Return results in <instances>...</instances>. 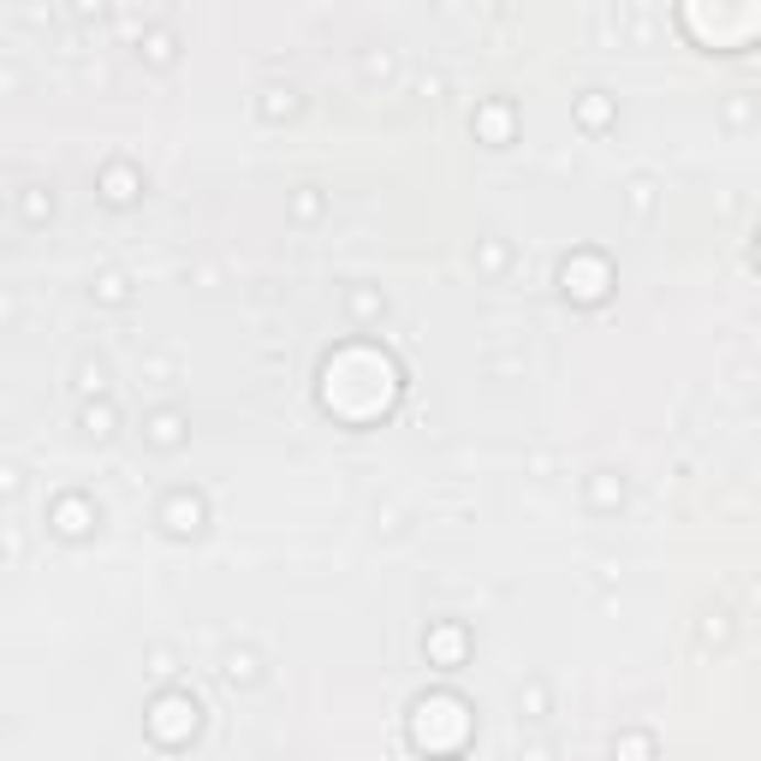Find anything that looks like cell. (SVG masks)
<instances>
[{"mask_svg":"<svg viewBox=\"0 0 761 761\" xmlns=\"http://www.w3.org/2000/svg\"><path fill=\"white\" fill-rule=\"evenodd\" d=\"M399 405V363L387 357L370 340L340 345L328 363H321V411L340 422H380Z\"/></svg>","mask_w":761,"mask_h":761,"instance_id":"cell-1","label":"cell"},{"mask_svg":"<svg viewBox=\"0 0 761 761\" xmlns=\"http://www.w3.org/2000/svg\"><path fill=\"white\" fill-rule=\"evenodd\" d=\"M679 19L714 54H743L761 42V0H679Z\"/></svg>","mask_w":761,"mask_h":761,"instance_id":"cell-2","label":"cell"},{"mask_svg":"<svg viewBox=\"0 0 761 761\" xmlns=\"http://www.w3.org/2000/svg\"><path fill=\"white\" fill-rule=\"evenodd\" d=\"M464 738H471V702L452 696V691H434V696H417L411 708V750H464Z\"/></svg>","mask_w":761,"mask_h":761,"instance_id":"cell-3","label":"cell"},{"mask_svg":"<svg viewBox=\"0 0 761 761\" xmlns=\"http://www.w3.org/2000/svg\"><path fill=\"white\" fill-rule=\"evenodd\" d=\"M143 726H150V738L161 743V750H185V743L197 738V726H202V708H197V696H190V691H173V684H167V691H155Z\"/></svg>","mask_w":761,"mask_h":761,"instance_id":"cell-4","label":"cell"},{"mask_svg":"<svg viewBox=\"0 0 761 761\" xmlns=\"http://www.w3.org/2000/svg\"><path fill=\"white\" fill-rule=\"evenodd\" d=\"M560 286H565V298H571V304H602L607 291H613V262H607L602 251H577V256H565Z\"/></svg>","mask_w":761,"mask_h":761,"instance_id":"cell-5","label":"cell"},{"mask_svg":"<svg viewBox=\"0 0 761 761\" xmlns=\"http://www.w3.org/2000/svg\"><path fill=\"white\" fill-rule=\"evenodd\" d=\"M155 523L173 541H190V536L209 530V500H202L197 488H167V494H161V506H155Z\"/></svg>","mask_w":761,"mask_h":761,"instance_id":"cell-6","label":"cell"},{"mask_svg":"<svg viewBox=\"0 0 761 761\" xmlns=\"http://www.w3.org/2000/svg\"><path fill=\"white\" fill-rule=\"evenodd\" d=\"M96 523H101V506L90 500V494L71 488V494H54V500H48V530L60 541H90Z\"/></svg>","mask_w":761,"mask_h":761,"instance_id":"cell-7","label":"cell"},{"mask_svg":"<svg viewBox=\"0 0 761 761\" xmlns=\"http://www.w3.org/2000/svg\"><path fill=\"white\" fill-rule=\"evenodd\" d=\"M422 654H429V666H441V672H459L464 661H471V631H464L459 619H441V625H429V637H422Z\"/></svg>","mask_w":761,"mask_h":761,"instance_id":"cell-8","label":"cell"},{"mask_svg":"<svg viewBox=\"0 0 761 761\" xmlns=\"http://www.w3.org/2000/svg\"><path fill=\"white\" fill-rule=\"evenodd\" d=\"M96 190L108 209H131V202L143 197V167H131V161H108V167L96 173Z\"/></svg>","mask_w":761,"mask_h":761,"instance_id":"cell-9","label":"cell"},{"mask_svg":"<svg viewBox=\"0 0 761 761\" xmlns=\"http://www.w3.org/2000/svg\"><path fill=\"white\" fill-rule=\"evenodd\" d=\"M471 131L488 143V150H506L511 131H518V120H511V101H482V108L471 113Z\"/></svg>","mask_w":761,"mask_h":761,"instance_id":"cell-10","label":"cell"},{"mask_svg":"<svg viewBox=\"0 0 761 761\" xmlns=\"http://www.w3.org/2000/svg\"><path fill=\"white\" fill-rule=\"evenodd\" d=\"M185 434H190L185 411H150V417H143V441H150L155 452H179Z\"/></svg>","mask_w":761,"mask_h":761,"instance_id":"cell-11","label":"cell"},{"mask_svg":"<svg viewBox=\"0 0 761 761\" xmlns=\"http://www.w3.org/2000/svg\"><path fill=\"white\" fill-rule=\"evenodd\" d=\"M137 54H143V60H150V66H161V71H167L173 60H179V36H173V31H143Z\"/></svg>","mask_w":761,"mask_h":761,"instance_id":"cell-12","label":"cell"},{"mask_svg":"<svg viewBox=\"0 0 761 761\" xmlns=\"http://www.w3.org/2000/svg\"><path fill=\"white\" fill-rule=\"evenodd\" d=\"M221 679L232 684V691H239V684H256V679H262V661H256L251 649H232L227 666H221Z\"/></svg>","mask_w":761,"mask_h":761,"instance_id":"cell-13","label":"cell"},{"mask_svg":"<svg viewBox=\"0 0 761 761\" xmlns=\"http://www.w3.org/2000/svg\"><path fill=\"white\" fill-rule=\"evenodd\" d=\"M256 108H262V120H291V113H298V90H286V84H268Z\"/></svg>","mask_w":761,"mask_h":761,"instance_id":"cell-14","label":"cell"},{"mask_svg":"<svg viewBox=\"0 0 761 761\" xmlns=\"http://www.w3.org/2000/svg\"><path fill=\"white\" fill-rule=\"evenodd\" d=\"M577 125H583V131H607V125H613V101H607L602 90H589V96L577 101Z\"/></svg>","mask_w":761,"mask_h":761,"instance_id":"cell-15","label":"cell"},{"mask_svg":"<svg viewBox=\"0 0 761 761\" xmlns=\"http://www.w3.org/2000/svg\"><path fill=\"white\" fill-rule=\"evenodd\" d=\"M78 429L90 434V441H108L113 429H120V417H113V405L101 399V405H84V417H78Z\"/></svg>","mask_w":761,"mask_h":761,"instance_id":"cell-16","label":"cell"},{"mask_svg":"<svg viewBox=\"0 0 761 761\" xmlns=\"http://www.w3.org/2000/svg\"><path fill=\"white\" fill-rule=\"evenodd\" d=\"M589 500L602 506V511L625 506V476H613V471H595V476H589Z\"/></svg>","mask_w":761,"mask_h":761,"instance_id":"cell-17","label":"cell"},{"mask_svg":"<svg viewBox=\"0 0 761 761\" xmlns=\"http://www.w3.org/2000/svg\"><path fill=\"white\" fill-rule=\"evenodd\" d=\"M345 304H351V321H380V316H387V298L370 291V286H351Z\"/></svg>","mask_w":761,"mask_h":761,"instance_id":"cell-18","label":"cell"},{"mask_svg":"<svg viewBox=\"0 0 761 761\" xmlns=\"http://www.w3.org/2000/svg\"><path fill=\"white\" fill-rule=\"evenodd\" d=\"M48 214H54V197H48V190H42V185H24V221H31V227H42V221H48Z\"/></svg>","mask_w":761,"mask_h":761,"instance_id":"cell-19","label":"cell"},{"mask_svg":"<svg viewBox=\"0 0 761 761\" xmlns=\"http://www.w3.org/2000/svg\"><path fill=\"white\" fill-rule=\"evenodd\" d=\"M78 393H108V363H101V357L78 363Z\"/></svg>","mask_w":761,"mask_h":761,"instance_id":"cell-20","label":"cell"},{"mask_svg":"<svg viewBox=\"0 0 761 761\" xmlns=\"http://www.w3.org/2000/svg\"><path fill=\"white\" fill-rule=\"evenodd\" d=\"M476 268L500 274V268H506V244H500V239H482V244H476Z\"/></svg>","mask_w":761,"mask_h":761,"instance_id":"cell-21","label":"cell"},{"mask_svg":"<svg viewBox=\"0 0 761 761\" xmlns=\"http://www.w3.org/2000/svg\"><path fill=\"white\" fill-rule=\"evenodd\" d=\"M96 298H101V304H125V274H101V280H96Z\"/></svg>","mask_w":761,"mask_h":761,"instance_id":"cell-22","label":"cell"},{"mask_svg":"<svg viewBox=\"0 0 761 761\" xmlns=\"http://www.w3.org/2000/svg\"><path fill=\"white\" fill-rule=\"evenodd\" d=\"M631 209H637V214L654 209V185H649V179H631Z\"/></svg>","mask_w":761,"mask_h":761,"instance_id":"cell-23","label":"cell"},{"mask_svg":"<svg viewBox=\"0 0 761 761\" xmlns=\"http://www.w3.org/2000/svg\"><path fill=\"white\" fill-rule=\"evenodd\" d=\"M393 71V54L380 48V54H363V78H387Z\"/></svg>","mask_w":761,"mask_h":761,"instance_id":"cell-24","label":"cell"},{"mask_svg":"<svg viewBox=\"0 0 761 761\" xmlns=\"http://www.w3.org/2000/svg\"><path fill=\"white\" fill-rule=\"evenodd\" d=\"M523 708H530L523 720H541V708H548V691H541V684H530V691H523Z\"/></svg>","mask_w":761,"mask_h":761,"instance_id":"cell-25","label":"cell"},{"mask_svg":"<svg viewBox=\"0 0 761 761\" xmlns=\"http://www.w3.org/2000/svg\"><path fill=\"white\" fill-rule=\"evenodd\" d=\"M150 672H155L161 684H167V679H173V672H179V666H173V654H167V649H155V654H150Z\"/></svg>","mask_w":761,"mask_h":761,"instance_id":"cell-26","label":"cell"},{"mask_svg":"<svg viewBox=\"0 0 761 761\" xmlns=\"http://www.w3.org/2000/svg\"><path fill=\"white\" fill-rule=\"evenodd\" d=\"M613 750H619V756H649V750H654V738H619Z\"/></svg>","mask_w":761,"mask_h":761,"instance_id":"cell-27","label":"cell"},{"mask_svg":"<svg viewBox=\"0 0 761 761\" xmlns=\"http://www.w3.org/2000/svg\"><path fill=\"white\" fill-rule=\"evenodd\" d=\"M702 637H708V642H726V619H720V613H714V619H702Z\"/></svg>","mask_w":761,"mask_h":761,"instance_id":"cell-28","label":"cell"},{"mask_svg":"<svg viewBox=\"0 0 761 761\" xmlns=\"http://www.w3.org/2000/svg\"><path fill=\"white\" fill-rule=\"evenodd\" d=\"M726 120H731V125H743V120H750V101H743V96H738V101H726Z\"/></svg>","mask_w":761,"mask_h":761,"instance_id":"cell-29","label":"cell"},{"mask_svg":"<svg viewBox=\"0 0 761 761\" xmlns=\"http://www.w3.org/2000/svg\"><path fill=\"white\" fill-rule=\"evenodd\" d=\"M78 12H101V0H78Z\"/></svg>","mask_w":761,"mask_h":761,"instance_id":"cell-30","label":"cell"},{"mask_svg":"<svg viewBox=\"0 0 761 761\" xmlns=\"http://www.w3.org/2000/svg\"><path fill=\"white\" fill-rule=\"evenodd\" d=\"M756 262H761V244H756Z\"/></svg>","mask_w":761,"mask_h":761,"instance_id":"cell-31","label":"cell"}]
</instances>
